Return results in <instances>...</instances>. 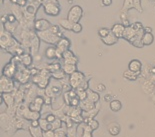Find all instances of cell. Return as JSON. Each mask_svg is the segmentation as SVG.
I'll return each instance as SVG.
<instances>
[{"label": "cell", "mask_w": 155, "mask_h": 137, "mask_svg": "<svg viewBox=\"0 0 155 137\" xmlns=\"http://www.w3.org/2000/svg\"><path fill=\"white\" fill-rule=\"evenodd\" d=\"M17 89V86H15V80L1 75V79H0V91H1V93H13Z\"/></svg>", "instance_id": "1"}, {"label": "cell", "mask_w": 155, "mask_h": 137, "mask_svg": "<svg viewBox=\"0 0 155 137\" xmlns=\"http://www.w3.org/2000/svg\"><path fill=\"white\" fill-rule=\"evenodd\" d=\"M86 80V78H85V75L80 72V71H76V72H74L72 75H70V77H69V80L68 82L70 84V86L72 89H78L79 87L82 85V83L84 82V81Z\"/></svg>", "instance_id": "2"}, {"label": "cell", "mask_w": 155, "mask_h": 137, "mask_svg": "<svg viewBox=\"0 0 155 137\" xmlns=\"http://www.w3.org/2000/svg\"><path fill=\"white\" fill-rule=\"evenodd\" d=\"M83 16V9L81 6L79 5H73L72 7L69 9L68 14H67V19L70 20L73 23H77L80 21V19Z\"/></svg>", "instance_id": "3"}, {"label": "cell", "mask_w": 155, "mask_h": 137, "mask_svg": "<svg viewBox=\"0 0 155 137\" xmlns=\"http://www.w3.org/2000/svg\"><path fill=\"white\" fill-rule=\"evenodd\" d=\"M37 36L41 39L42 41L46 42L48 44H54L56 45V43L59 41V38L57 35H55L53 33H51L50 31L47 30V31H42V32H36Z\"/></svg>", "instance_id": "4"}, {"label": "cell", "mask_w": 155, "mask_h": 137, "mask_svg": "<svg viewBox=\"0 0 155 137\" xmlns=\"http://www.w3.org/2000/svg\"><path fill=\"white\" fill-rule=\"evenodd\" d=\"M17 71H18V67L16 66L15 64H13L12 62H9L8 64H6L4 68L2 69V75L8 78H11V79H14Z\"/></svg>", "instance_id": "5"}, {"label": "cell", "mask_w": 155, "mask_h": 137, "mask_svg": "<svg viewBox=\"0 0 155 137\" xmlns=\"http://www.w3.org/2000/svg\"><path fill=\"white\" fill-rule=\"evenodd\" d=\"M43 6H44V11L47 15L57 16L60 14V12H61L60 5L56 4V3H46Z\"/></svg>", "instance_id": "6"}, {"label": "cell", "mask_w": 155, "mask_h": 137, "mask_svg": "<svg viewBox=\"0 0 155 137\" xmlns=\"http://www.w3.org/2000/svg\"><path fill=\"white\" fill-rule=\"evenodd\" d=\"M52 24L50 21L47 19H38V20L34 21V29L36 32H42V31H47L50 29Z\"/></svg>", "instance_id": "7"}, {"label": "cell", "mask_w": 155, "mask_h": 137, "mask_svg": "<svg viewBox=\"0 0 155 137\" xmlns=\"http://www.w3.org/2000/svg\"><path fill=\"white\" fill-rule=\"evenodd\" d=\"M62 59H63V63L73 65H77L78 63V57L70 50H67L62 53Z\"/></svg>", "instance_id": "8"}, {"label": "cell", "mask_w": 155, "mask_h": 137, "mask_svg": "<svg viewBox=\"0 0 155 137\" xmlns=\"http://www.w3.org/2000/svg\"><path fill=\"white\" fill-rule=\"evenodd\" d=\"M70 45H71V42L67 37H61L60 39H59V41L56 43L55 46L58 50H60L62 53H63V52L69 50Z\"/></svg>", "instance_id": "9"}, {"label": "cell", "mask_w": 155, "mask_h": 137, "mask_svg": "<svg viewBox=\"0 0 155 137\" xmlns=\"http://www.w3.org/2000/svg\"><path fill=\"white\" fill-rule=\"evenodd\" d=\"M39 47H40V38L37 36V34H33L30 39V51L33 54H37Z\"/></svg>", "instance_id": "10"}, {"label": "cell", "mask_w": 155, "mask_h": 137, "mask_svg": "<svg viewBox=\"0 0 155 137\" xmlns=\"http://www.w3.org/2000/svg\"><path fill=\"white\" fill-rule=\"evenodd\" d=\"M125 30V26L122 23H116L112 26L111 32L113 33L117 38H123V33Z\"/></svg>", "instance_id": "11"}, {"label": "cell", "mask_w": 155, "mask_h": 137, "mask_svg": "<svg viewBox=\"0 0 155 137\" xmlns=\"http://www.w3.org/2000/svg\"><path fill=\"white\" fill-rule=\"evenodd\" d=\"M128 70L132 72H141L142 70V62L138 59H132L128 64Z\"/></svg>", "instance_id": "12"}, {"label": "cell", "mask_w": 155, "mask_h": 137, "mask_svg": "<svg viewBox=\"0 0 155 137\" xmlns=\"http://www.w3.org/2000/svg\"><path fill=\"white\" fill-rule=\"evenodd\" d=\"M1 96L3 97V100H4V102L7 107H11L16 104L14 92L13 93H1Z\"/></svg>", "instance_id": "13"}, {"label": "cell", "mask_w": 155, "mask_h": 137, "mask_svg": "<svg viewBox=\"0 0 155 137\" xmlns=\"http://www.w3.org/2000/svg\"><path fill=\"white\" fill-rule=\"evenodd\" d=\"M118 39H119V38H117L113 33H112V32H110V33L108 34L106 37L101 38V40H102V42H103V43H104L105 45L111 46V45H114V44H116V43H117V42H118Z\"/></svg>", "instance_id": "14"}, {"label": "cell", "mask_w": 155, "mask_h": 137, "mask_svg": "<svg viewBox=\"0 0 155 137\" xmlns=\"http://www.w3.org/2000/svg\"><path fill=\"white\" fill-rule=\"evenodd\" d=\"M45 56L49 60L57 59V48H56V46L47 47V49L45 50Z\"/></svg>", "instance_id": "15"}, {"label": "cell", "mask_w": 155, "mask_h": 137, "mask_svg": "<svg viewBox=\"0 0 155 137\" xmlns=\"http://www.w3.org/2000/svg\"><path fill=\"white\" fill-rule=\"evenodd\" d=\"M62 70L64 71L66 75L70 76V75H72L74 72H76V71H77V65L63 63V64H62Z\"/></svg>", "instance_id": "16"}, {"label": "cell", "mask_w": 155, "mask_h": 137, "mask_svg": "<svg viewBox=\"0 0 155 137\" xmlns=\"http://www.w3.org/2000/svg\"><path fill=\"white\" fill-rule=\"evenodd\" d=\"M107 130H108V132H109L111 135L116 136V135H118L120 133L121 128H120V125L118 124L117 122H112V123H110L109 125H108Z\"/></svg>", "instance_id": "17"}, {"label": "cell", "mask_w": 155, "mask_h": 137, "mask_svg": "<svg viewBox=\"0 0 155 137\" xmlns=\"http://www.w3.org/2000/svg\"><path fill=\"white\" fill-rule=\"evenodd\" d=\"M95 106H96V103H93L92 101L88 100V99L83 100L80 102V107L83 111H90V110L95 108Z\"/></svg>", "instance_id": "18"}, {"label": "cell", "mask_w": 155, "mask_h": 137, "mask_svg": "<svg viewBox=\"0 0 155 137\" xmlns=\"http://www.w3.org/2000/svg\"><path fill=\"white\" fill-rule=\"evenodd\" d=\"M87 94H88V96H87L88 100L92 101L93 103H98V102H99V100H100L99 93L95 92V91L91 90V89H87Z\"/></svg>", "instance_id": "19"}, {"label": "cell", "mask_w": 155, "mask_h": 137, "mask_svg": "<svg viewBox=\"0 0 155 137\" xmlns=\"http://www.w3.org/2000/svg\"><path fill=\"white\" fill-rule=\"evenodd\" d=\"M135 35H136V32H135L130 26L125 27V30H124V33H123V38L125 39V40H127L128 42H129L131 39L135 36Z\"/></svg>", "instance_id": "20"}, {"label": "cell", "mask_w": 155, "mask_h": 137, "mask_svg": "<svg viewBox=\"0 0 155 137\" xmlns=\"http://www.w3.org/2000/svg\"><path fill=\"white\" fill-rule=\"evenodd\" d=\"M80 126L82 127V129H83L81 137H93V134H92L93 130L90 128V126H89L87 123H84V122L81 123Z\"/></svg>", "instance_id": "21"}, {"label": "cell", "mask_w": 155, "mask_h": 137, "mask_svg": "<svg viewBox=\"0 0 155 137\" xmlns=\"http://www.w3.org/2000/svg\"><path fill=\"white\" fill-rule=\"evenodd\" d=\"M29 132H30V135L32 137H42V133H43V130L41 129L40 126L38 127H33V126H29Z\"/></svg>", "instance_id": "22"}, {"label": "cell", "mask_w": 155, "mask_h": 137, "mask_svg": "<svg viewBox=\"0 0 155 137\" xmlns=\"http://www.w3.org/2000/svg\"><path fill=\"white\" fill-rule=\"evenodd\" d=\"M39 126L41 127V129L43 130V131H47V130H52V124L50 122H48L46 118L44 117H41L40 119H39Z\"/></svg>", "instance_id": "23"}, {"label": "cell", "mask_w": 155, "mask_h": 137, "mask_svg": "<svg viewBox=\"0 0 155 137\" xmlns=\"http://www.w3.org/2000/svg\"><path fill=\"white\" fill-rule=\"evenodd\" d=\"M21 62L25 67H28L32 64V62H33V57H32L29 53H25L21 56Z\"/></svg>", "instance_id": "24"}, {"label": "cell", "mask_w": 155, "mask_h": 137, "mask_svg": "<svg viewBox=\"0 0 155 137\" xmlns=\"http://www.w3.org/2000/svg\"><path fill=\"white\" fill-rule=\"evenodd\" d=\"M73 22H71L68 19H60L59 20V25L61 26L62 28L65 29V30H72V27H73Z\"/></svg>", "instance_id": "25"}, {"label": "cell", "mask_w": 155, "mask_h": 137, "mask_svg": "<svg viewBox=\"0 0 155 137\" xmlns=\"http://www.w3.org/2000/svg\"><path fill=\"white\" fill-rule=\"evenodd\" d=\"M154 41V36L152 33H144L142 36V42L144 44V46H148L151 45Z\"/></svg>", "instance_id": "26"}, {"label": "cell", "mask_w": 155, "mask_h": 137, "mask_svg": "<svg viewBox=\"0 0 155 137\" xmlns=\"http://www.w3.org/2000/svg\"><path fill=\"white\" fill-rule=\"evenodd\" d=\"M135 9V4L133 0H124L123 2V7L121 9V12H127L130 9Z\"/></svg>", "instance_id": "27"}, {"label": "cell", "mask_w": 155, "mask_h": 137, "mask_svg": "<svg viewBox=\"0 0 155 137\" xmlns=\"http://www.w3.org/2000/svg\"><path fill=\"white\" fill-rule=\"evenodd\" d=\"M121 108H122V104L119 100L113 99L112 101H110V109L113 112H118L119 110H121Z\"/></svg>", "instance_id": "28"}, {"label": "cell", "mask_w": 155, "mask_h": 137, "mask_svg": "<svg viewBox=\"0 0 155 137\" xmlns=\"http://www.w3.org/2000/svg\"><path fill=\"white\" fill-rule=\"evenodd\" d=\"M140 73L141 72H132V71H130V70H127L123 73V76H124V78H126L128 80L133 81V80L137 79L138 75H140Z\"/></svg>", "instance_id": "29"}, {"label": "cell", "mask_w": 155, "mask_h": 137, "mask_svg": "<svg viewBox=\"0 0 155 137\" xmlns=\"http://www.w3.org/2000/svg\"><path fill=\"white\" fill-rule=\"evenodd\" d=\"M18 26V22H16V23H10V22H6L5 24H3V27L7 32H9L10 34L14 33V31L16 30V28H17Z\"/></svg>", "instance_id": "30"}, {"label": "cell", "mask_w": 155, "mask_h": 137, "mask_svg": "<svg viewBox=\"0 0 155 137\" xmlns=\"http://www.w3.org/2000/svg\"><path fill=\"white\" fill-rule=\"evenodd\" d=\"M46 68H47L51 73H53V72H56V71L62 69V64L60 62H57V61H56V62H53V63L47 65Z\"/></svg>", "instance_id": "31"}, {"label": "cell", "mask_w": 155, "mask_h": 137, "mask_svg": "<svg viewBox=\"0 0 155 137\" xmlns=\"http://www.w3.org/2000/svg\"><path fill=\"white\" fill-rule=\"evenodd\" d=\"M38 8H39V6H35L33 3H30V4H27L25 6L24 12L28 13V14H31V15H35V13L37 11Z\"/></svg>", "instance_id": "32"}, {"label": "cell", "mask_w": 155, "mask_h": 137, "mask_svg": "<svg viewBox=\"0 0 155 137\" xmlns=\"http://www.w3.org/2000/svg\"><path fill=\"white\" fill-rule=\"evenodd\" d=\"M49 31H50L51 33L57 35L59 38L63 37V33H62L61 29H60V27H59L58 25H52L51 27H50V29H49Z\"/></svg>", "instance_id": "33"}, {"label": "cell", "mask_w": 155, "mask_h": 137, "mask_svg": "<svg viewBox=\"0 0 155 137\" xmlns=\"http://www.w3.org/2000/svg\"><path fill=\"white\" fill-rule=\"evenodd\" d=\"M52 77L54 78V79H57V80H63L65 77H66V74L62 69L56 71V72H53L52 73Z\"/></svg>", "instance_id": "34"}, {"label": "cell", "mask_w": 155, "mask_h": 137, "mask_svg": "<svg viewBox=\"0 0 155 137\" xmlns=\"http://www.w3.org/2000/svg\"><path fill=\"white\" fill-rule=\"evenodd\" d=\"M79 124H74L70 128H67V137H77V127Z\"/></svg>", "instance_id": "35"}, {"label": "cell", "mask_w": 155, "mask_h": 137, "mask_svg": "<svg viewBox=\"0 0 155 137\" xmlns=\"http://www.w3.org/2000/svg\"><path fill=\"white\" fill-rule=\"evenodd\" d=\"M28 106H29V109L32 110V111H36V112H40L42 110V107H43V106L39 105V104H37V103H35L34 101L28 103Z\"/></svg>", "instance_id": "36"}, {"label": "cell", "mask_w": 155, "mask_h": 137, "mask_svg": "<svg viewBox=\"0 0 155 137\" xmlns=\"http://www.w3.org/2000/svg\"><path fill=\"white\" fill-rule=\"evenodd\" d=\"M130 27L132 28L133 30H134L135 32H136V33H137V32H139V31L143 30V29H144L142 23H141V22H139V21H136V22H133V23H131Z\"/></svg>", "instance_id": "37"}, {"label": "cell", "mask_w": 155, "mask_h": 137, "mask_svg": "<svg viewBox=\"0 0 155 137\" xmlns=\"http://www.w3.org/2000/svg\"><path fill=\"white\" fill-rule=\"evenodd\" d=\"M76 92H77V96H78V98L80 99L81 101H83V100H86V99H87V96H88V94H87V90L77 89V90H76Z\"/></svg>", "instance_id": "38"}, {"label": "cell", "mask_w": 155, "mask_h": 137, "mask_svg": "<svg viewBox=\"0 0 155 137\" xmlns=\"http://www.w3.org/2000/svg\"><path fill=\"white\" fill-rule=\"evenodd\" d=\"M52 124V130H57L59 128H61L62 124H63V121L60 118H56L55 121H53L51 123Z\"/></svg>", "instance_id": "39"}, {"label": "cell", "mask_w": 155, "mask_h": 137, "mask_svg": "<svg viewBox=\"0 0 155 137\" xmlns=\"http://www.w3.org/2000/svg\"><path fill=\"white\" fill-rule=\"evenodd\" d=\"M110 32L111 30L108 28H100L99 30H98V35H99L100 38H103V37H106Z\"/></svg>", "instance_id": "40"}, {"label": "cell", "mask_w": 155, "mask_h": 137, "mask_svg": "<svg viewBox=\"0 0 155 137\" xmlns=\"http://www.w3.org/2000/svg\"><path fill=\"white\" fill-rule=\"evenodd\" d=\"M87 124H88L89 126H90V128H91L92 130H93V131H94V130L98 129V127H99V122H98L97 120H95L94 118H93V119H91L90 121H89V122L87 123Z\"/></svg>", "instance_id": "41"}, {"label": "cell", "mask_w": 155, "mask_h": 137, "mask_svg": "<svg viewBox=\"0 0 155 137\" xmlns=\"http://www.w3.org/2000/svg\"><path fill=\"white\" fill-rule=\"evenodd\" d=\"M80 102H81V100L78 98V96H75V97H73V98H71L70 106H73V107L80 106Z\"/></svg>", "instance_id": "42"}, {"label": "cell", "mask_w": 155, "mask_h": 137, "mask_svg": "<svg viewBox=\"0 0 155 137\" xmlns=\"http://www.w3.org/2000/svg\"><path fill=\"white\" fill-rule=\"evenodd\" d=\"M71 31H73L74 33H80V32L82 31V25L79 23V22H77V23H74Z\"/></svg>", "instance_id": "43"}, {"label": "cell", "mask_w": 155, "mask_h": 137, "mask_svg": "<svg viewBox=\"0 0 155 137\" xmlns=\"http://www.w3.org/2000/svg\"><path fill=\"white\" fill-rule=\"evenodd\" d=\"M42 117H44V118H46V120H47L48 122H50L52 123L53 121H55V119L57 118L53 113H50V114H48V115H45V116H42Z\"/></svg>", "instance_id": "44"}, {"label": "cell", "mask_w": 155, "mask_h": 137, "mask_svg": "<svg viewBox=\"0 0 155 137\" xmlns=\"http://www.w3.org/2000/svg\"><path fill=\"white\" fill-rule=\"evenodd\" d=\"M135 4V9H137L138 12H142V6H141V0H133Z\"/></svg>", "instance_id": "45"}, {"label": "cell", "mask_w": 155, "mask_h": 137, "mask_svg": "<svg viewBox=\"0 0 155 137\" xmlns=\"http://www.w3.org/2000/svg\"><path fill=\"white\" fill-rule=\"evenodd\" d=\"M42 137H54V130L43 131V133H42Z\"/></svg>", "instance_id": "46"}, {"label": "cell", "mask_w": 155, "mask_h": 137, "mask_svg": "<svg viewBox=\"0 0 155 137\" xmlns=\"http://www.w3.org/2000/svg\"><path fill=\"white\" fill-rule=\"evenodd\" d=\"M102 6H110L112 4V0H102Z\"/></svg>", "instance_id": "47"}, {"label": "cell", "mask_w": 155, "mask_h": 137, "mask_svg": "<svg viewBox=\"0 0 155 137\" xmlns=\"http://www.w3.org/2000/svg\"><path fill=\"white\" fill-rule=\"evenodd\" d=\"M30 125L33 127H38L39 126V120H32L30 121Z\"/></svg>", "instance_id": "48"}, {"label": "cell", "mask_w": 155, "mask_h": 137, "mask_svg": "<svg viewBox=\"0 0 155 137\" xmlns=\"http://www.w3.org/2000/svg\"><path fill=\"white\" fill-rule=\"evenodd\" d=\"M97 90L98 91H104L105 90V85H104V84H98V85H97Z\"/></svg>", "instance_id": "49"}, {"label": "cell", "mask_w": 155, "mask_h": 137, "mask_svg": "<svg viewBox=\"0 0 155 137\" xmlns=\"http://www.w3.org/2000/svg\"><path fill=\"white\" fill-rule=\"evenodd\" d=\"M104 100L105 101H109V102H110V101L113 100V99H112V95H111V94H106V95L104 96Z\"/></svg>", "instance_id": "50"}, {"label": "cell", "mask_w": 155, "mask_h": 137, "mask_svg": "<svg viewBox=\"0 0 155 137\" xmlns=\"http://www.w3.org/2000/svg\"><path fill=\"white\" fill-rule=\"evenodd\" d=\"M144 33H152V28L151 27H144Z\"/></svg>", "instance_id": "51"}, {"label": "cell", "mask_w": 155, "mask_h": 137, "mask_svg": "<svg viewBox=\"0 0 155 137\" xmlns=\"http://www.w3.org/2000/svg\"><path fill=\"white\" fill-rule=\"evenodd\" d=\"M10 2L12 3V4H18L19 0H10Z\"/></svg>", "instance_id": "52"}, {"label": "cell", "mask_w": 155, "mask_h": 137, "mask_svg": "<svg viewBox=\"0 0 155 137\" xmlns=\"http://www.w3.org/2000/svg\"><path fill=\"white\" fill-rule=\"evenodd\" d=\"M72 1H73V0H68V2H72Z\"/></svg>", "instance_id": "53"}, {"label": "cell", "mask_w": 155, "mask_h": 137, "mask_svg": "<svg viewBox=\"0 0 155 137\" xmlns=\"http://www.w3.org/2000/svg\"><path fill=\"white\" fill-rule=\"evenodd\" d=\"M1 4H3V0H1Z\"/></svg>", "instance_id": "54"}, {"label": "cell", "mask_w": 155, "mask_h": 137, "mask_svg": "<svg viewBox=\"0 0 155 137\" xmlns=\"http://www.w3.org/2000/svg\"><path fill=\"white\" fill-rule=\"evenodd\" d=\"M154 10H155V5H154Z\"/></svg>", "instance_id": "55"}]
</instances>
